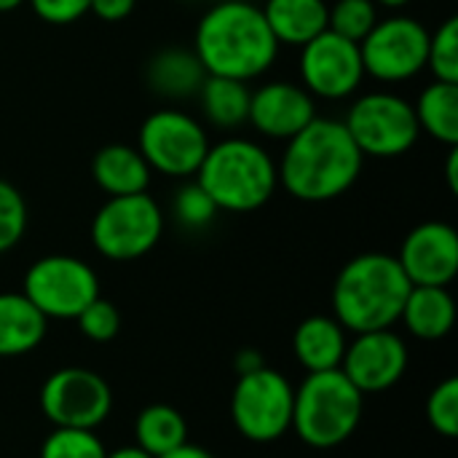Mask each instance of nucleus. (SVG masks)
Listing matches in <instances>:
<instances>
[{"label": "nucleus", "mask_w": 458, "mask_h": 458, "mask_svg": "<svg viewBox=\"0 0 458 458\" xmlns=\"http://www.w3.org/2000/svg\"><path fill=\"white\" fill-rule=\"evenodd\" d=\"M266 368V360L258 349H239L236 357H233V370L236 376H250L255 370Z\"/></svg>", "instance_id": "obj_35"}, {"label": "nucleus", "mask_w": 458, "mask_h": 458, "mask_svg": "<svg viewBox=\"0 0 458 458\" xmlns=\"http://www.w3.org/2000/svg\"><path fill=\"white\" fill-rule=\"evenodd\" d=\"M445 174H448V185H451V191L456 193L458 191V150H456V145L451 148V156H448Z\"/></svg>", "instance_id": "obj_37"}, {"label": "nucleus", "mask_w": 458, "mask_h": 458, "mask_svg": "<svg viewBox=\"0 0 458 458\" xmlns=\"http://www.w3.org/2000/svg\"><path fill=\"white\" fill-rule=\"evenodd\" d=\"M137 0H91L89 11L102 21H123L134 11Z\"/></svg>", "instance_id": "obj_34"}, {"label": "nucleus", "mask_w": 458, "mask_h": 458, "mask_svg": "<svg viewBox=\"0 0 458 458\" xmlns=\"http://www.w3.org/2000/svg\"><path fill=\"white\" fill-rule=\"evenodd\" d=\"M105 458H153L150 454H145L142 448H137V445H126V448H118V451H113V454H107Z\"/></svg>", "instance_id": "obj_38"}, {"label": "nucleus", "mask_w": 458, "mask_h": 458, "mask_svg": "<svg viewBox=\"0 0 458 458\" xmlns=\"http://www.w3.org/2000/svg\"><path fill=\"white\" fill-rule=\"evenodd\" d=\"M365 394L344 376L341 368L309 373L295 389L293 432L317 451H330L352 440L362 421Z\"/></svg>", "instance_id": "obj_5"}, {"label": "nucleus", "mask_w": 458, "mask_h": 458, "mask_svg": "<svg viewBox=\"0 0 458 458\" xmlns=\"http://www.w3.org/2000/svg\"><path fill=\"white\" fill-rule=\"evenodd\" d=\"M314 118L317 102L301 83L271 81L250 94L247 123H252V129L263 137L290 140Z\"/></svg>", "instance_id": "obj_16"}, {"label": "nucleus", "mask_w": 458, "mask_h": 458, "mask_svg": "<svg viewBox=\"0 0 458 458\" xmlns=\"http://www.w3.org/2000/svg\"><path fill=\"white\" fill-rule=\"evenodd\" d=\"M193 54L207 75L250 83L274 67L279 43L260 5L250 0H220L204 11L193 38Z\"/></svg>", "instance_id": "obj_2"}, {"label": "nucleus", "mask_w": 458, "mask_h": 458, "mask_svg": "<svg viewBox=\"0 0 458 458\" xmlns=\"http://www.w3.org/2000/svg\"><path fill=\"white\" fill-rule=\"evenodd\" d=\"M164 233V212L153 196H110L91 220L94 250L115 263L148 255Z\"/></svg>", "instance_id": "obj_6"}, {"label": "nucleus", "mask_w": 458, "mask_h": 458, "mask_svg": "<svg viewBox=\"0 0 458 458\" xmlns=\"http://www.w3.org/2000/svg\"><path fill=\"white\" fill-rule=\"evenodd\" d=\"M40 411L54 427L97 429L113 411V392L94 370L62 368L43 381Z\"/></svg>", "instance_id": "obj_12"}, {"label": "nucleus", "mask_w": 458, "mask_h": 458, "mask_svg": "<svg viewBox=\"0 0 458 458\" xmlns=\"http://www.w3.org/2000/svg\"><path fill=\"white\" fill-rule=\"evenodd\" d=\"M365 75L381 83H403L427 70L429 30L405 13L378 19L360 40Z\"/></svg>", "instance_id": "obj_11"}, {"label": "nucleus", "mask_w": 458, "mask_h": 458, "mask_svg": "<svg viewBox=\"0 0 458 458\" xmlns=\"http://www.w3.org/2000/svg\"><path fill=\"white\" fill-rule=\"evenodd\" d=\"M427 70H432L435 81L458 83V19H445L435 32H429V54Z\"/></svg>", "instance_id": "obj_27"}, {"label": "nucleus", "mask_w": 458, "mask_h": 458, "mask_svg": "<svg viewBox=\"0 0 458 458\" xmlns=\"http://www.w3.org/2000/svg\"><path fill=\"white\" fill-rule=\"evenodd\" d=\"M89 3L91 0H30L38 19H43L48 24H59V27L72 24L83 13H89Z\"/></svg>", "instance_id": "obj_33"}, {"label": "nucleus", "mask_w": 458, "mask_h": 458, "mask_svg": "<svg viewBox=\"0 0 458 458\" xmlns=\"http://www.w3.org/2000/svg\"><path fill=\"white\" fill-rule=\"evenodd\" d=\"M207 72L193 51L166 48L156 54L148 64V83L156 94L169 99H182L199 94Z\"/></svg>", "instance_id": "obj_22"}, {"label": "nucleus", "mask_w": 458, "mask_h": 458, "mask_svg": "<svg viewBox=\"0 0 458 458\" xmlns=\"http://www.w3.org/2000/svg\"><path fill=\"white\" fill-rule=\"evenodd\" d=\"M161 458H215L209 451H204V448H199V445H191V443H185V445H180L177 451H172V454H166V456Z\"/></svg>", "instance_id": "obj_36"}, {"label": "nucleus", "mask_w": 458, "mask_h": 458, "mask_svg": "<svg viewBox=\"0 0 458 458\" xmlns=\"http://www.w3.org/2000/svg\"><path fill=\"white\" fill-rule=\"evenodd\" d=\"M413 287H448L458 274V233L454 225L429 220L416 225L397 255Z\"/></svg>", "instance_id": "obj_15"}, {"label": "nucleus", "mask_w": 458, "mask_h": 458, "mask_svg": "<svg viewBox=\"0 0 458 458\" xmlns=\"http://www.w3.org/2000/svg\"><path fill=\"white\" fill-rule=\"evenodd\" d=\"M91 177L107 196H131L148 191L150 166L137 148L113 142L97 150L91 161Z\"/></svg>", "instance_id": "obj_18"}, {"label": "nucleus", "mask_w": 458, "mask_h": 458, "mask_svg": "<svg viewBox=\"0 0 458 458\" xmlns=\"http://www.w3.org/2000/svg\"><path fill=\"white\" fill-rule=\"evenodd\" d=\"M134 437H137V448H142L153 458H161L188 443V424L177 408L156 403L137 416Z\"/></svg>", "instance_id": "obj_25"}, {"label": "nucleus", "mask_w": 458, "mask_h": 458, "mask_svg": "<svg viewBox=\"0 0 458 458\" xmlns=\"http://www.w3.org/2000/svg\"><path fill=\"white\" fill-rule=\"evenodd\" d=\"M419 129L429 134L432 140L454 148L458 145V83L435 81L413 105Z\"/></svg>", "instance_id": "obj_23"}, {"label": "nucleus", "mask_w": 458, "mask_h": 458, "mask_svg": "<svg viewBox=\"0 0 458 458\" xmlns=\"http://www.w3.org/2000/svg\"><path fill=\"white\" fill-rule=\"evenodd\" d=\"M220 209L209 199V193L199 182H188L177 191L174 196V215L182 225L188 228H204L215 220Z\"/></svg>", "instance_id": "obj_32"}, {"label": "nucleus", "mask_w": 458, "mask_h": 458, "mask_svg": "<svg viewBox=\"0 0 458 458\" xmlns=\"http://www.w3.org/2000/svg\"><path fill=\"white\" fill-rule=\"evenodd\" d=\"M341 370L362 394L386 392L400 384L408 370V346L392 327L357 333L354 341L346 344Z\"/></svg>", "instance_id": "obj_14"}, {"label": "nucleus", "mask_w": 458, "mask_h": 458, "mask_svg": "<svg viewBox=\"0 0 458 458\" xmlns=\"http://www.w3.org/2000/svg\"><path fill=\"white\" fill-rule=\"evenodd\" d=\"M378 21V5L373 0H335L327 11V30L360 43Z\"/></svg>", "instance_id": "obj_26"}, {"label": "nucleus", "mask_w": 458, "mask_h": 458, "mask_svg": "<svg viewBox=\"0 0 458 458\" xmlns=\"http://www.w3.org/2000/svg\"><path fill=\"white\" fill-rule=\"evenodd\" d=\"M400 322L421 341H443L456 325V301L448 287H411Z\"/></svg>", "instance_id": "obj_19"}, {"label": "nucleus", "mask_w": 458, "mask_h": 458, "mask_svg": "<svg viewBox=\"0 0 458 458\" xmlns=\"http://www.w3.org/2000/svg\"><path fill=\"white\" fill-rule=\"evenodd\" d=\"M346 330L335 317H309L298 325L293 335V352L295 360L306 368V373H322L341 368L344 352H346Z\"/></svg>", "instance_id": "obj_17"}, {"label": "nucleus", "mask_w": 458, "mask_h": 458, "mask_svg": "<svg viewBox=\"0 0 458 458\" xmlns=\"http://www.w3.org/2000/svg\"><path fill=\"white\" fill-rule=\"evenodd\" d=\"M411 282L394 255L365 252L352 258L333 284V311L346 333L389 330L400 322Z\"/></svg>", "instance_id": "obj_3"}, {"label": "nucleus", "mask_w": 458, "mask_h": 458, "mask_svg": "<svg viewBox=\"0 0 458 458\" xmlns=\"http://www.w3.org/2000/svg\"><path fill=\"white\" fill-rule=\"evenodd\" d=\"M344 123L365 158L405 156L421 137L413 105L394 91L362 94L349 107Z\"/></svg>", "instance_id": "obj_7"}, {"label": "nucleus", "mask_w": 458, "mask_h": 458, "mask_svg": "<svg viewBox=\"0 0 458 458\" xmlns=\"http://www.w3.org/2000/svg\"><path fill=\"white\" fill-rule=\"evenodd\" d=\"M250 86L244 81L207 75L199 89V102L207 121L217 129H236L250 115Z\"/></svg>", "instance_id": "obj_24"}, {"label": "nucleus", "mask_w": 458, "mask_h": 458, "mask_svg": "<svg viewBox=\"0 0 458 458\" xmlns=\"http://www.w3.org/2000/svg\"><path fill=\"white\" fill-rule=\"evenodd\" d=\"M107 451L94 429H64L54 427V432L43 440L40 458H105Z\"/></svg>", "instance_id": "obj_28"}, {"label": "nucleus", "mask_w": 458, "mask_h": 458, "mask_svg": "<svg viewBox=\"0 0 458 458\" xmlns=\"http://www.w3.org/2000/svg\"><path fill=\"white\" fill-rule=\"evenodd\" d=\"M204 126L185 110L164 107L150 113L137 137V150L148 161L150 172L166 177H193L209 150Z\"/></svg>", "instance_id": "obj_9"}, {"label": "nucleus", "mask_w": 458, "mask_h": 458, "mask_svg": "<svg viewBox=\"0 0 458 458\" xmlns=\"http://www.w3.org/2000/svg\"><path fill=\"white\" fill-rule=\"evenodd\" d=\"M293 384L274 368L239 376L231 394V419L250 443H276L293 429Z\"/></svg>", "instance_id": "obj_8"}, {"label": "nucleus", "mask_w": 458, "mask_h": 458, "mask_svg": "<svg viewBox=\"0 0 458 458\" xmlns=\"http://www.w3.org/2000/svg\"><path fill=\"white\" fill-rule=\"evenodd\" d=\"M48 330V319L24 293H0V357H24L35 352Z\"/></svg>", "instance_id": "obj_20"}, {"label": "nucleus", "mask_w": 458, "mask_h": 458, "mask_svg": "<svg viewBox=\"0 0 458 458\" xmlns=\"http://www.w3.org/2000/svg\"><path fill=\"white\" fill-rule=\"evenodd\" d=\"M83 338L94 341V344H107L118 335L121 330V314L118 309L105 301V298H94L78 317H75Z\"/></svg>", "instance_id": "obj_31"}, {"label": "nucleus", "mask_w": 458, "mask_h": 458, "mask_svg": "<svg viewBox=\"0 0 458 458\" xmlns=\"http://www.w3.org/2000/svg\"><path fill=\"white\" fill-rule=\"evenodd\" d=\"M376 5H384V8H392V11H397V8H405L411 0H373Z\"/></svg>", "instance_id": "obj_39"}, {"label": "nucleus", "mask_w": 458, "mask_h": 458, "mask_svg": "<svg viewBox=\"0 0 458 458\" xmlns=\"http://www.w3.org/2000/svg\"><path fill=\"white\" fill-rule=\"evenodd\" d=\"M327 11L325 0H266L263 16L282 46H303L319 32L327 30Z\"/></svg>", "instance_id": "obj_21"}, {"label": "nucleus", "mask_w": 458, "mask_h": 458, "mask_svg": "<svg viewBox=\"0 0 458 458\" xmlns=\"http://www.w3.org/2000/svg\"><path fill=\"white\" fill-rule=\"evenodd\" d=\"M427 421L443 437L458 435V378L440 381L427 400Z\"/></svg>", "instance_id": "obj_29"}, {"label": "nucleus", "mask_w": 458, "mask_h": 458, "mask_svg": "<svg viewBox=\"0 0 458 458\" xmlns=\"http://www.w3.org/2000/svg\"><path fill=\"white\" fill-rule=\"evenodd\" d=\"M27 231V204L21 193L0 180V255L13 250Z\"/></svg>", "instance_id": "obj_30"}, {"label": "nucleus", "mask_w": 458, "mask_h": 458, "mask_svg": "<svg viewBox=\"0 0 458 458\" xmlns=\"http://www.w3.org/2000/svg\"><path fill=\"white\" fill-rule=\"evenodd\" d=\"M21 293L46 319H75L99 298V279L81 258L46 255L27 268Z\"/></svg>", "instance_id": "obj_10"}, {"label": "nucleus", "mask_w": 458, "mask_h": 458, "mask_svg": "<svg viewBox=\"0 0 458 458\" xmlns=\"http://www.w3.org/2000/svg\"><path fill=\"white\" fill-rule=\"evenodd\" d=\"M301 86L311 97L322 99H346L352 97L365 78L360 43L335 35L333 30L319 32L301 46Z\"/></svg>", "instance_id": "obj_13"}, {"label": "nucleus", "mask_w": 458, "mask_h": 458, "mask_svg": "<svg viewBox=\"0 0 458 458\" xmlns=\"http://www.w3.org/2000/svg\"><path fill=\"white\" fill-rule=\"evenodd\" d=\"M365 156L354 145L344 121L314 118L287 140L276 166L279 185L298 201H333L354 188Z\"/></svg>", "instance_id": "obj_1"}, {"label": "nucleus", "mask_w": 458, "mask_h": 458, "mask_svg": "<svg viewBox=\"0 0 458 458\" xmlns=\"http://www.w3.org/2000/svg\"><path fill=\"white\" fill-rule=\"evenodd\" d=\"M196 182L223 212H255L279 185L271 153L247 137H225L209 145Z\"/></svg>", "instance_id": "obj_4"}, {"label": "nucleus", "mask_w": 458, "mask_h": 458, "mask_svg": "<svg viewBox=\"0 0 458 458\" xmlns=\"http://www.w3.org/2000/svg\"><path fill=\"white\" fill-rule=\"evenodd\" d=\"M21 3H27V0H0V13H8V11H16Z\"/></svg>", "instance_id": "obj_40"}]
</instances>
